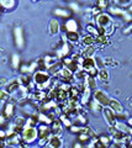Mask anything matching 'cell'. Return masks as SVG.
I'll list each match as a JSON object with an SVG mask.
<instances>
[{
    "mask_svg": "<svg viewBox=\"0 0 132 148\" xmlns=\"http://www.w3.org/2000/svg\"><path fill=\"white\" fill-rule=\"evenodd\" d=\"M130 119V115L127 112H120V114H116V120L117 121H121V122H127V120Z\"/></svg>",
    "mask_w": 132,
    "mask_h": 148,
    "instance_id": "cell-43",
    "label": "cell"
},
{
    "mask_svg": "<svg viewBox=\"0 0 132 148\" xmlns=\"http://www.w3.org/2000/svg\"><path fill=\"white\" fill-rule=\"evenodd\" d=\"M0 99H1L3 103H8V101H10L9 99H11V95L9 92H6L4 89H1L0 90Z\"/></svg>",
    "mask_w": 132,
    "mask_h": 148,
    "instance_id": "cell-44",
    "label": "cell"
},
{
    "mask_svg": "<svg viewBox=\"0 0 132 148\" xmlns=\"http://www.w3.org/2000/svg\"><path fill=\"white\" fill-rule=\"evenodd\" d=\"M103 115H104V117H105L109 126H115L116 122H117L115 111H114L112 109H110L109 106H106V108H104V110H103Z\"/></svg>",
    "mask_w": 132,
    "mask_h": 148,
    "instance_id": "cell-12",
    "label": "cell"
},
{
    "mask_svg": "<svg viewBox=\"0 0 132 148\" xmlns=\"http://www.w3.org/2000/svg\"><path fill=\"white\" fill-rule=\"evenodd\" d=\"M127 11H129L130 14H132V4H131V5H130V8H129V9H127Z\"/></svg>",
    "mask_w": 132,
    "mask_h": 148,
    "instance_id": "cell-55",
    "label": "cell"
},
{
    "mask_svg": "<svg viewBox=\"0 0 132 148\" xmlns=\"http://www.w3.org/2000/svg\"><path fill=\"white\" fill-rule=\"evenodd\" d=\"M89 75L86 74V72H84L83 69H80V71H78L77 73H74V80H77V82H79V83H81V82H85L86 80V78H88Z\"/></svg>",
    "mask_w": 132,
    "mask_h": 148,
    "instance_id": "cell-35",
    "label": "cell"
},
{
    "mask_svg": "<svg viewBox=\"0 0 132 148\" xmlns=\"http://www.w3.org/2000/svg\"><path fill=\"white\" fill-rule=\"evenodd\" d=\"M17 79H19L21 85H24V86L27 88L31 84V83L34 82V77L31 75V74H20V77L17 78Z\"/></svg>",
    "mask_w": 132,
    "mask_h": 148,
    "instance_id": "cell-26",
    "label": "cell"
},
{
    "mask_svg": "<svg viewBox=\"0 0 132 148\" xmlns=\"http://www.w3.org/2000/svg\"><path fill=\"white\" fill-rule=\"evenodd\" d=\"M115 127H117L120 130V131H122L124 133H126V135H129V132H130V126L127 125V122H121V121H117L116 125H115Z\"/></svg>",
    "mask_w": 132,
    "mask_h": 148,
    "instance_id": "cell-39",
    "label": "cell"
},
{
    "mask_svg": "<svg viewBox=\"0 0 132 148\" xmlns=\"http://www.w3.org/2000/svg\"><path fill=\"white\" fill-rule=\"evenodd\" d=\"M20 86H21V84H20L19 79L16 78V79H11V80H9V83H8V84H6L5 86L3 88V89L5 90L6 92H9V94H10V95L12 96V95L15 94V92H16L17 90L20 89Z\"/></svg>",
    "mask_w": 132,
    "mask_h": 148,
    "instance_id": "cell-15",
    "label": "cell"
},
{
    "mask_svg": "<svg viewBox=\"0 0 132 148\" xmlns=\"http://www.w3.org/2000/svg\"><path fill=\"white\" fill-rule=\"evenodd\" d=\"M38 108L41 112H51V111H56L58 108H60V104L57 103L56 100H52V99H48L46 98L42 103L38 104Z\"/></svg>",
    "mask_w": 132,
    "mask_h": 148,
    "instance_id": "cell-6",
    "label": "cell"
},
{
    "mask_svg": "<svg viewBox=\"0 0 132 148\" xmlns=\"http://www.w3.org/2000/svg\"><path fill=\"white\" fill-rule=\"evenodd\" d=\"M63 128H64V126H63V123L60 119L54 120V121L51 123V130H52V133L53 135H57V136H61L62 132H63Z\"/></svg>",
    "mask_w": 132,
    "mask_h": 148,
    "instance_id": "cell-19",
    "label": "cell"
},
{
    "mask_svg": "<svg viewBox=\"0 0 132 148\" xmlns=\"http://www.w3.org/2000/svg\"><path fill=\"white\" fill-rule=\"evenodd\" d=\"M37 130H38V142H37V145L40 147H44L48 143L51 136L53 135L51 126H49V125H44V123H40L37 126Z\"/></svg>",
    "mask_w": 132,
    "mask_h": 148,
    "instance_id": "cell-2",
    "label": "cell"
},
{
    "mask_svg": "<svg viewBox=\"0 0 132 148\" xmlns=\"http://www.w3.org/2000/svg\"><path fill=\"white\" fill-rule=\"evenodd\" d=\"M69 8L74 12H79L80 11V5H79L78 3H69Z\"/></svg>",
    "mask_w": 132,
    "mask_h": 148,
    "instance_id": "cell-48",
    "label": "cell"
},
{
    "mask_svg": "<svg viewBox=\"0 0 132 148\" xmlns=\"http://www.w3.org/2000/svg\"><path fill=\"white\" fill-rule=\"evenodd\" d=\"M98 140L101 142V143H104L105 146H107V147L114 142L112 137H111L110 135H101V136H99V137H98Z\"/></svg>",
    "mask_w": 132,
    "mask_h": 148,
    "instance_id": "cell-40",
    "label": "cell"
},
{
    "mask_svg": "<svg viewBox=\"0 0 132 148\" xmlns=\"http://www.w3.org/2000/svg\"><path fill=\"white\" fill-rule=\"evenodd\" d=\"M26 120H27V117L26 116H24V115H17V116H15V119H14V125L15 126H19V127H24L25 128V126H26Z\"/></svg>",
    "mask_w": 132,
    "mask_h": 148,
    "instance_id": "cell-32",
    "label": "cell"
},
{
    "mask_svg": "<svg viewBox=\"0 0 132 148\" xmlns=\"http://www.w3.org/2000/svg\"><path fill=\"white\" fill-rule=\"evenodd\" d=\"M109 6H110V4H109L107 1H101V0H99V1H96V8H99L100 10H106V9H109Z\"/></svg>",
    "mask_w": 132,
    "mask_h": 148,
    "instance_id": "cell-46",
    "label": "cell"
},
{
    "mask_svg": "<svg viewBox=\"0 0 132 148\" xmlns=\"http://www.w3.org/2000/svg\"><path fill=\"white\" fill-rule=\"evenodd\" d=\"M79 29H80V24L78 22V20L70 17L64 21V24L62 25L61 31H63V34H66V32H78Z\"/></svg>",
    "mask_w": 132,
    "mask_h": 148,
    "instance_id": "cell-8",
    "label": "cell"
},
{
    "mask_svg": "<svg viewBox=\"0 0 132 148\" xmlns=\"http://www.w3.org/2000/svg\"><path fill=\"white\" fill-rule=\"evenodd\" d=\"M62 38H63L62 41H66V42L70 45H75L79 42L80 35H79V32H66V34H63Z\"/></svg>",
    "mask_w": 132,
    "mask_h": 148,
    "instance_id": "cell-16",
    "label": "cell"
},
{
    "mask_svg": "<svg viewBox=\"0 0 132 148\" xmlns=\"http://www.w3.org/2000/svg\"><path fill=\"white\" fill-rule=\"evenodd\" d=\"M20 54L19 53H12V56H11V67L14 68V69H19L20 68Z\"/></svg>",
    "mask_w": 132,
    "mask_h": 148,
    "instance_id": "cell-34",
    "label": "cell"
},
{
    "mask_svg": "<svg viewBox=\"0 0 132 148\" xmlns=\"http://www.w3.org/2000/svg\"><path fill=\"white\" fill-rule=\"evenodd\" d=\"M95 41H96V45H107L109 43V37L99 35V36L95 37Z\"/></svg>",
    "mask_w": 132,
    "mask_h": 148,
    "instance_id": "cell-42",
    "label": "cell"
},
{
    "mask_svg": "<svg viewBox=\"0 0 132 148\" xmlns=\"http://www.w3.org/2000/svg\"><path fill=\"white\" fill-rule=\"evenodd\" d=\"M86 84H88V86L90 88V90L92 91H95L98 89V83H96V80H95V78L88 77L86 78Z\"/></svg>",
    "mask_w": 132,
    "mask_h": 148,
    "instance_id": "cell-41",
    "label": "cell"
},
{
    "mask_svg": "<svg viewBox=\"0 0 132 148\" xmlns=\"http://www.w3.org/2000/svg\"><path fill=\"white\" fill-rule=\"evenodd\" d=\"M43 61H44V64H46V67H47V71H48V68H51L53 66V64L60 62L56 54H46L43 57Z\"/></svg>",
    "mask_w": 132,
    "mask_h": 148,
    "instance_id": "cell-25",
    "label": "cell"
},
{
    "mask_svg": "<svg viewBox=\"0 0 132 148\" xmlns=\"http://www.w3.org/2000/svg\"><path fill=\"white\" fill-rule=\"evenodd\" d=\"M109 108L112 109L114 111H115L116 114H120V112H124V106L121 105V103H119V100H116V99H112L110 100V105H109Z\"/></svg>",
    "mask_w": 132,
    "mask_h": 148,
    "instance_id": "cell-27",
    "label": "cell"
},
{
    "mask_svg": "<svg viewBox=\"0 0 132 148\" xmlns=\"http://www.w3.org/2000/svg\"><path fill=\"white\" fill-rule=\"evenodd\" d=\"M96 45L95 46H88V47H85L83 51L80 52L81 54V57L83 58H90V57H93V56L95 54V52H96Z\"/></svg>",
    "mask_w": 132,
    "mask_h": 148,
    "instance_id": "cell-24",
    "label": "cell"
},
{
    "mask_svg": "<svg viewBox=\"0 0 132 148\" xmlns=\"http://www.w3.org/2000/svg\"><path fill=\"white\" fill-rule=\"evenodd\" d=\"M14 114H15V103L11 100L8 101V103H4L3 110H1V117L9 121L14 116Z\"/></svg>",
    "mask_w": 132,
    "mask_h": 148,
    "instance_id": "cell-10",
    "label": "cell"
},
{
    "mask_svg": "<svg viewBox=\"0 0 132 148\" xmlns=\"http://www.w3.org/2000/svg\"><path fill=\"white\" fill-rule=\"evenodd\" d=\"M54 78H56V77H54ZM57 78H58V79H61L62 83H68V84H72L73 80H74V73H73L72 71H69L68 68L64 67V68L62 69L61 74Z\"/></svg>",
    "mask_w": 132,
    "mask_h": 148,
    "instance_id": "cell-14",
    "label": "cell"
},
{
    "mask_svg": "<svg viewBox=\"0 0 132 148\" xmlns=\"http://www.w3.org/2000/svg\"><path fill=\"white\" fill-rule=\"evenodd\" d=\"M47 146L49 148H62L63 146V140L61 136H57V135H52L49 141L47 143Z\"/></svg>",
    "mask_w": 132,
    "mask_h": 148,
    "instance_id": "cell-18",
    "label": "cell"
},
{
    "mask_svg": "<svg viewBox=\"0 0 132 148\" xmlns=\"http://www.w3.org/2000/svg\"><path fill=\"white\" fill-rule=\"evenodd\" d=\"M105 59H106V61H104V63L109 64V66H116V64H117V62H116L114 58H111V57H107V58H105Z\"/></svg>",
    "mask_w": 132,
    "mask_h": 148,
    "instance_id": "cell-49",
    "label": "cell"
},
{
    "mask_svg": "<svg viewBox=\"0 0 132 148\" xmlns=\"http://www.w3.org/2000/svg\"><path fill=\"white\" fill-rule=\"evenodd\" d=\"M38 120H40V123H44V125H49L51 126V123H52V121H51V119L48 117V115L46 114V112H38Z\"/></svg>",
    "mask_w": 132,
    "mask_h": 148,
    "instance_id": "cell-38",
    "label": "cell"
},
{
    "mask_svg": "<svg viewBox=\"0 0 132 148\" xmlns=\"http://www.w3.org/2000/svg\"><path fill=\"white\" fill-rule=\"evenodd\" d=\"M132 31V22H131V24L129 25V26H127V27H125V30H124V32H125V34H130V32Z\"/></svg>",
    "mask_w": 132,
    "mask_h": 148,
    "instance_id": "cell-52",
    "label": "cell"
},
{
    "mask_svg": "<svg viewBox=\"0 0 132 148\" xmlns=\"http://www.w3.org/2000/svg\"><path fill=\"white\" fill-rule=\"evenodd\" d=\"M95 148H109V147L105 146L104 143H101L99 140H96V141H95Z\"/></svg>",
    "mask_w": 132,
    "mask_h": 148,
    "instance_id": "cell-50",
    "label": "cell"
},
{
    "mask_svg": "<svg viewBox=\"0 0 132 148\" xmlns=\"http://www.w3.org/2000/svg\"><path fill=\"white\" fill-rule=\"evenodd\" d=\"M73 148H84V145L80 143L79 141H75L74 143H73Z\"/></svg>",
    "mask_w": 132,
    "mask_h": 148,
    "instance_id": "cell-51",
    "label": "cell"
},
{
    "mask_svg": "<svg viewBox=\"0 0 132 148\" xmlns=\"http://www.w3.org/2000/svg\"><path fill=\"white\" fill-rule=\"evenodd\" d=\"M62 63H63V66H64L66 68H68L69 71H72L73 73H77L78 71H80V69H81L80 63L78 61H74V59H72L70 57H67L64 59H62Z\"/></svg>",
    "mask_w": 132,
    "mask_h": 148,
    "instance_id": "cell-13",
    "label": "cell"
},
{
    "mask_svg": "<svg viewBox=\"0 0 132 148\" xmlns=\"http://www.w3.org/2000/svg\"><path fill=\"white\" fill-rule=\"evenodd\" d=\"M86 106H88V109L90 111H93V112H101V111L104 110V106L100 105L95 99H90V101L88 103Z\"/></svg>",
    "mask_w": 132,
    "mask_h": 148,
    "instance_id": "cell-23",
    "label": "cell"
},
{
    "mask_svg": "<svg viewBox=\"0 0 132 148\" xmlns=\"http://www.w3.org/2000/svg\"><path fill=\"white\" fill-rule=\"evenodd\" d=\"M38 123H40L38 114H37V115H31V116H27L26 126H25V127H37Z\"/></svg>",
    "mask_w": 132,
    "mask_h": 148,
    "instance_id": "cell-28",
    "label": "cell"
},
{
    "mask_svg": "<svg viewBox=\"0 0 132 148\" xmlns=\"http://www.w3.org/2000/svg\"><path fill=\"white\" fill-rule=\"evenodd\" d=\"M46 98H47V91L38 90V89H36L35 91H32V100L36 101V103H42Z\"/></svg>",
    "mask_w": 132,
    "mask_h": 148,
    "instance_id": "cell-22",
    "label": "cell"
},
{
    "mask_svg": "<svg viewBox=\"0 0 132 148\" xmlns=\"http://www.w3.org/2000/svg\"><path fill=\"white\" fill-rule=\"evenodd\" d=\"M93 99H95L100 105H103L104 108L110 105V100H111V98H109V95L106 92H104L100 89H96L95 91H93Z\"/></svg>",
    "mask_w": 132,
    "mask_h": 148,
    "instance_id": "cell-9",
    "label": "cell"
},
{
    "mask_svg": "<svg viewBox=\"0 0 132 148\" xmlns=\"http://www.w3.org/2000/svg\"><path fill=\"white\" fill-rule=\"evenodd\" d=\"M81 69H83L84 72H86V74L92 78H96L98 74H99V71H100V69L96 67V63H95L94 57L84 58L83 63H81Z\"/></svg>",
    "mask_w": 132,
    "mask_h": 148,
    "instance_id": "cell-3",
    "label": "cell"
},
{
    "mask_svg": "<svg viewBox=\"0 0 132 148\" xmlns=\"http://www.w3.org/2000/svg\"><path fill=\"white\" fill-rule=\"evenodd\" d=\"M5 148H14V147H11V146H6Z\"/></svg>",
    "mask_w": 132,
    "mask_h": 148,
    "instance_id": "cell-56",
    "label": "cell"
},
{
    "mask_svg": "<svg viewBox=\"0 0 132 148\" xmlns=\"http://www.w3.org/2000/svg\"><path fill=\"white\" fill-rule=\"evenodd\" d=\"M69 131L72 133H75V135H79V133L83 132V127L78 126V125H72V126L69 127Z\"/></svg>",
    "mask_w": 132,
    "mask_h": 148,
    "instance_id": "cell-45",
    "label": "cell"
},
{
    "mask_svg": "<svg viewBox=\"0 0 132 148\" xmlns=\"http://www.w3.org/2000/svg\"><path fill=\"white\" fill-rule=\"evenodd\" d=\"M14 37H15V45L19 49H22L25 46V38H24V32H22L21 26H16L14 29Z\"/></svg>",
    "mask_w": 132,
    "mask_h": 148,
    "instance_id": "cell-11",
    "label": "cell"
},
{
    "mask_svg": "<svg viewBox=\"0 0 132 148\" xmlns=\"http://www.w3.org/2000/svg\"><path fill=\"white\" fill-rule=\"evenodd\" d=\"M8 79H6V78H1V83H0V84H1V88H4V86H5L6 84H8Z\"/></svg>",
    "mask_w": 132,
    "mask_h": 148,
    "instance_id": "cell-53",
    "label": "cell"
},
{
    "mask_svg": "<svg viewBox=\"0 0 132 148\" xmlns=\"http://www.w3.org/2000/svg\"><path fill=\"white\" fill-rule=\"evenodd\" d=\"M94 22H95V25H96V27H103V29L107 30L110 34L114 32V26H112L114 20H112L111 15H109L107 12H101V14H99L98 16H95Z\"/></svg>",
    "mask_w": 132,
    "mask_h": 148,
    "instance_id": "cell-1",
    "label": "cell"
},
{
    "mask_svg": "<svg viewBox=\"0 0 132 148\" xmlns=\"http://www.w3.org/2000/svg\"><path fill=\"white\" fill-rule=\"evenodd\" d=\"M72 48H73V45L66 42V41H62L61 45H60V47L56 49V56H57V58H58V59H64V58H67L68 56L70 54V52H72L70 49H72Z\"/></svg>",
    "mask_w": 132,
    "mask_h": 148,
    "instance_id": "cell-7",
    "label": "cell"
},
{
    "mask_svg": "<svg viewBox=\"0 0 132 148\" xmlns=\"http://www.w3.org/2000/svg\"><path fill=\"white\" fill-rule=\"evenodd\" d=\"M53 14L56 16L58 17H61V18H70V11L69 10H66V9H62V8H57V9H54V11Z\"/></svg>",
    "mask_w": 132,
    "mask_h": 148,
    "instance_id": "cell-29",
    "label": "cell"
},
{
    "mask_svg": "<svg viewBox=\"0 0 132 148\" xmlns=\"http://www.w3.org/2000/svg\"><path fill=\"white\" fill-rule=\"evenodd\" d=\"M73 120H74V123L78 125V126H81V127H85L86 125H88V117H86V115L83 112H79L74 117H73Z\"/></svg>",
    "mask_w": 132,
    "mask_h": 148,
    "instance_id": "cell-20",
    "label": "cell"
},
{
    "mask_svg": "<svg viewBox=\"0 0 132 148\" xmlns=\"http://www.w3.org/2000/svg\"><path fill=\"white\" fill-rule=\"evenodd\" d=\"M81 43H83L85 47L88 46H95L96 45V41H95V37L92 35H85L83 38H81Z\"/></svg>",
    "mask_w": 132,
    "mask_h": 148,
    "instance_id": "cell-31",
    "label": "cell"
},
{
    "mask_svg": "<svg viewBox=\"0 0 132 148\" xmlns=\"http://www.w3.org/2000/svg\"><path fill=\"white\" fill-rule=\"evenodd\" d=\"M21 137H22V141L30 143V145L38 142V130H37V127H25Z\"/></svg>",
    "mask_w": 132,
    "mask_h": 148,
    "instance_id": "cell-5",
    "label": "cell"
},
{
    "mask_svg": "<svg viewBox=\"0 0 132 148\" xmlns=\"http://www.w3.org/2000/svg\"><path fill=\"white\" fill-rule=\"evenodd\" d=\"M94 59H95V63H96V67H98L99 69L105 68V63H104L103 58L100 57V56H96V57H94Z\"/></svg>",
    "mask_w": 132,
    "mask_h": 148,
    "instance_id": "cell-47",
    "label": "cell"
},
{
    "mask_svg": "<svg viewBox=\"0 0 132 148\" xmlns=\"http://www.w3.org/2000/svg\"><path fill=\"white\" fill-rule=\"evenodd\" d=\"M98 78L101 82H107L109 80V78H110V74H109V71L106 68H103V69H100L99 71V74H98Z\"/></svg>",
    "mask_w": 132,
    "mask_h": 148,
    "instance_id": "cell-37",
    "label": "cell"
},
{
    "mask_svg": "<svg viewBox=\"0 0 132 148\" xmlns=\"http://www.w3.org/2000/svg\"><path fill=\"white\" fill-rule=\"evenodd\" d=\"M48 30H49V34L51 35H58L60 31L62 30V25L58 18H51L49 20V24H48Z\"/></svg>",
    "mask_w": 132,
    "mask_h": 148,
    "instance_id": "cell-17",
    "label": "cell"
},
{
    "mask_svg": "<svg viewBox=\"0 0 132 148\" xmlns=\"http://www.w3.org/2000/svg\"><path fill=\"white\" fill-rule=\"evenodd\" d=\"M85 31L88 32V35H92L94 37L98 36V27H96V25H95V22H90V24L86 25Z\"/></svg>",
    "mask_w": 132,
    "mask_h": 148,
    "instance_id": "cell-33",
    "label": "cell"
},
{
    "mask_svg": "<svg viewBox=\"0 0 132 148\" xmlns=\"http://www.w3.org/2000/svg\"><path fill=\"white\" fill-rule=\"evenodd\" d=\"M0 6L3 10H12L16 6L15 0H0Z\"/></svg>",
    "mask_w": 132,
    "mask_h": 148,
    "instance_id": "cell-30",
    "label": "cell"
},
{
    "mask_svg": "<svg viewBox=\"0 0 132 148\" xmlns=\"http://www.w3.org/2000/svg\"><path fill=\"white\" fill-rule=\"evenodd\" d=\"M127 125H129L130 127H132V117H130L129 120H127Z\"/></svg>",
    "mask_w": 132,
    "mask_h": 148,
    "instance_id": "cell-54",
    "label": "cell"
},
{
    "mask_svg": "<svg viewBox=\"0 0 132 148\" xmlns=\"http://www.w3.org/2000/svg\"><path fill=\"white\" fill-rule=\"evenodd\" d=\"M109 135H110L112 137L114 142H117V143H121V145H125V143L130 140L129 135H126V133H124L122 131H120L117 127L115 126H109Z\"/></svg>",
    "mask_w": 132,
    "mask_h": 148,
    "instance_id": "cell-4",
    "label": "cell"
},
{
    "mask_svg": "<svg viewBox=\"0 0 132 148\" xmlns=\"http://www.w3.org/2000/svg\"><path fill=\"white\" fill-rule=\"evenodd\" d=\"M64 68V66H63V63L62 62H57L56 64H53V66L51 67V68H48V73L51 74L52 77H58L61 74V72H62V69Z\"/></svg>",
    "mask_w": 132,
    "mask_h": 148,
    "instance_id": "cell-21",
    "label": "cell"
},
{
    "mask_svg": "<svg viewBox=\"0 0 132 148\" xmlns=\"http://www.w3.org/2000/svg\"><path fill=\"white\" fill-rule=\"evenodd\" d=\"M58 119H60L61 121H62L63 126H64L66 128L69 130V127L72 126V121H70V116H69V115H67V114H62Z\"/></svg>",
    "mask_w": 132,
    "mask_h": 148,
    "instance_id": "cell-36",
    "label": "cell"
}]
</instances>
